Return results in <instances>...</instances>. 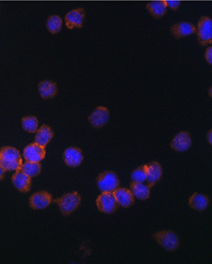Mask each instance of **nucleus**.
Segmentation results:
<instances>
[{
    "instance_id": "nucleus-1",
    "label": "nucleus",
    "mask_w": 212,
    "mask_h": 264,
    "mask_svg": "<svg viewBox=\"0 0 212 264\" xmlns=\"http://www.w3.org/2000/svg\"><path fill=\"white\" fill-rule=\"evenodd\" d=\"M22 165V159L18 149L11 146L0 149V167L5 171H19Z\"/></svg>"
},
{
    "instance_id": "nucleus-2",
    "label": "nucleus",
    "mask_w": 212,
    "mask_h": 264,
    "mask_svg": "<svg viewBox=\"0 0 212 264\" xmlns=\"http://www.w3.org/2000/svg\"><path fill=\"white\" fill-rule=\"evenodd\" d=\"M54 202L59 206L62 215L69 216L80 205L81 197L78 192L72 191L64 194L60 198H56Z\"/></svg>"
},
{
    "instance_id": "nucleus-3",
    "label": "nucleus",
    "mask_w": 212,
    "mask_h": 264,
    "mask_svg": "<svg viewBox=\"0 0 212 264\" xmlns=\"http://www.w3.org/2000/svg\"><path fill=\"white\" fill-rule=\"evenodd\" d=\"M152 237L158 244L169 252H174L180 247V238L178 235L169 230L160 231L152 235Z\"/></svg>"
},
{
    "instance_id": "nucleus-4",
    "label": "nucleus",
    "mask_w": 212,
    "mask_h": 264,
    "mask_svg": "<svg viewBox=\"0 0 212 264\" xmlns=\"http://www.w3.org/2000/svg\"><path fill=\"white\" fill-rule=\"evenodd\" d=\"M97 186L101 192H113L120 186V180L113 171H105L97 178Z\"/></svg>"
},
{
    "instance_id": "nucleus-5",
    "label": "nucleus",
    "mask_w": 212,
    "mask_h": 264,
    "mask_svg": "<svg viewBox=\"0 0 212 264\" xmlns=\"http://www.w3.org/2000/svg\"><path fill=\"white\" fill-rule=\"evenodd\" d=\"M198 40L202 45H210L212 42V20L208 17H202L196 28Z\"/></svg>"
},
{
    "instance_id": "nucleus-6",
    "label": "nucleus",
    "mask_w": 212,
    "mask_h": 264,
    "mask_svg": "<svg viewBox=\"0 0 212 264\" xmlns=\"http://www.w3.org/2000/svg\"><path fill=\"white\" fill-rule=\"evenodd\" d=\"M96 205L98 209L105 215H112L118 208V204L112 192H102L98 196Z\"/></svg>"
},
{
    "instance_id": "nucleus-7",
    "label": "nucleus",
    "mask_w": 212,
    "mask_h": 264,
    "mask_svg": "<svg viewBox=\"0 0 212 264\" xmlns=\"http://www.w3.org/2000/svg\"><path fill=\"white\" fill-rule=\"evenodd\" d=\"M110 119V113L108 109L99 106L94 110L89 117V122L91 126L97 129L104 127Z\"/></svg>"
},
{
    "instance_id": "nucleus-8",
    "label": "nucleus",
    "mask_w": 212,
    "mask_h": 264,
    "mask_svg": "<svg viewBox=\"0 0 212 264\" xmlns=\"http://www.w3.org/2000/svg\"><path fill=\"white\" fill-rule=\"evenodd\" d=\"M53 199L50 192L41 190L34 193L29 199V205L33 209H45L52 203Z\"/></svg>"
},
{
    "instance_id": "nucleus-9",
    "label": "nucleus",
    "mask_w": 212,
    "mask_h": 264,
    "mask_svg": "<svg viewBox=\"0 0 212 264\" xmlns=\"http://www.w3.org/2000/svg\"><path fill=\"white\" fill-rule=\"evenodd\" d=\"M191 145H192L191 135L186 131H182L178 135H176L171 142V148L173 150L181 153L187 151Z\"/></svg>"
},
{
    "instance_id": "nucleus-10",
    "label": "nucleus",
    "mask_w": 212,
    "mask_h": 264,
    "mask_svg": "<svg viewBox=\"0 0 212 264\" xmlns=\"http://www.w3.org/2000/svg\"><path fill=\"white\" fill-rule=\"evenodd\" d=\"M46 156L45 147L40 146L38 143H31L25 147L23 151V157L26 162L40 163Z\"/></svg>"
},
{
    "instance_id": "nucleus-11",
    "label": "nucleus",
    "mask_w": 212,
    "mask_h": 264,
    "mask_svg": "<svg viewBox=\"0 0 212 264\" xmlns=\"http://www.w3.org/2000/svg\"><path fill=\"white\" fill-rule=\"evenodd\" d=\"M85 20V11L82 8L69 12L65 17V23L68 29L81 28Z\"/></svg>"
},
{
    "instance_id": "nucleus-12",
    "label": "nucleus",
    "mask_w": 212,
    "mask_h": 264,
    "mask_svg": "<svg viewBox=\"0 0 212 264\" xmlns=\"http://www.w3.org/2000/svg\"><path fill=\"white\" fill-rule=\"evenodd\" d=\"M64 161L65 164L70 167H77L83 162V154L79 148L69 147L64 151Z\"/></svg>"
},
{
    "instance_id": "nucleus-13",
    "label": "nucleus",
    "mask_w": 212,
    "mask_h": 264,
    "mask_svg": "<svg viewBox=\"0 0 212 264\" xmlns=\"http://www.w3.org/2000/svg\"><path fill=\"white\" fill-rule=\"evenodd\" d=\"M163 171L160 164L157 162H152L149 165H146V175L147 183L150 186H155L161 179Z\"/></svg>"
},
{
    "instance_id": "nucleus-14",
    "label": "nucleus",
    "mask_w": 212,
    "mask_h": 264,
    "mask_svg": "<svg viewBox=\"0 0 212 264\" xmlns=\"http://www.w3.org/2000/svg\"><path fill=\"white\" fill-rule=\"evenodd\" d=\"M196 33V27L191 22L182 21L174 24L171 27V34L176 38L180 39Z\"/></svg>"
},
{
    "instance_id": "nucleus-15",
    "label": "nucleus",
    "mask_w": 212,
    "mask_h": 264,
    "mask_svg": "<svg viewBox=\"0 0 212 264\" xmlns=\"http://www.w3.org/2000/svg\"><path fill=\"white\" fill-rule=\"evenodd\" d=\"M12 182L14 186L23 193L28 192L31 189L32 186V181H31V177L27 176L26 174H24L22 171H16V173L12 177Z\"/></svg>"
},
{
    "instance_id": "nucleus-16",
    "label": "nucleus",
    "mask_w": 212,
    "mask_h": 264,
    "mask_svg": "<svg viewBox=\"0 0 212 264\" xmlns=\"http://www.w3.org/2000/svg\"><path fill=\"white\" fill-rule=\"evenodd\" d=\"M112 193L118 205H121L122 207H130L134 204V195L131 189L118 187Z\"/></svg>"
},
{
    "instance_id": "nucleus-17",
    "label": "nucleus",
    "mask_w": 212,
    "mask_h": 264,
    "mask_svg": "<svg viewBox=\"0 0 212 264\" xmlns=\"http://www.w3.org/2000/svg\"><path fill=\"white\" fill-rule=\"evenodd\" d=\"M189 206L198 212H203L205 210L209 205V198L205 194L196 192L194 193L188 201Z\"/></svg>"
},
{
    "instance_id": "nucleus-18",
    "label": "nucleus",
    "mask_w": 212,
    "mask_h": 264,
    "mask_svg": "<svg viewBox=\"0 0 212 264\" xmlns=\"http://www.w3.org/2000/svg\"><path fill=\"white\" fill-rule=\"evenodd\" d=\"M38 89H39L40 96L44 99L53 98L58 92V88H57L56 83L50 81V80L40 82L38 86Z\"/></svg>"
},
{
    "instance_id": "nucleus-19",
    "label": "nucleus",
    "mask_w": 212,
    "mask_h": 264,
    "mask_svg": "<svg viewBox=\"0 0 212 264\" xmlns=\"http://www.w3.org/2000/svg\"><path fill=\"white\" fill-rule=\"evenodd\" d=\"M147 10L153 18L161 19L166 15L168 7L166 5V1H164V0L151 1L147 5Z\"/></svg>"
},
{
    "instance_id": "nucleus-20",
    "label": "nucleus",
    "mask_w": 212,
    "mask_h": 264,
    "mask_svg": "<svg viewBox=\"0 0 212 264\" xmlns=\"http://www.w3.org/2000/svg\"><path fill=\"white\" fill-rule=\"evenodd\" d=\"M52 137H53L52 129L48 125H43L36 132L35 142L40 146L46 147L51 142Z\"/></svg>"
},
{
    "instance_id": "nucleus-21",
    "label": "nucleus",
    "mask_w": 212,
    "mask_h": 264,
    "mask_svg": "<svg viewBox=\"0 0 212 264\" xmlns=\"http://www.w3.org/2000/svg\"><path fill=\"white\" fill-rule=\"evenodd\" d=\"M132 193L137 199L145 201L148 200L151 195V186L145 185L144 183H131Z\"/></svg>"
},
{
    "instance_id": "nucleus-22",
    "label": "nucleus",
    "mask_w": 212,
    "mask_h": 264,
    "mask_svg": "<svg viewBox=\"0 0 212 264\" xmlns=\"http://www.w3.org/2000/svg\"><path fill=\"white\" fill-rule=\"evenodd\" d=\"M24 174L27 176L36 177L38 176L40 173L41 170V166L40 163H33V162H26L22 165L21 169H20Z\"/></svg>"
},
{
    "instance_id": "nucleus-23",
    "label": "nucleus",
    "mask_w": 212,
    "mask_h": 264,
    "mask_svg": "<svg viewBox=\"0 0 212 264\" xmlns=\"http://www.w3.org/2000/svg\"><path fill=\"white\" fill-rule=\"evenodd\" d=\"M22 128L28 133H36L39 129V120L35 117H25L21 119Z\"/></svg>"
},
{
    "instance_id": "nucleus-24",
    "label": "nucleus",
    "mask_w": 212,
    "mask_h": 264,
    "mask_svg": "<svg viewBox=\"0 0 212 264\" xmlns=\"http://www.w3.org/2000/svg\"><path fill=\"white\" fill-rule=\"evenodd\" d=\"M62 25H63V22L59 16L53 15L47 20V28L51 34H58L62 29Z\"/></svg>"
},
{
    "instance_id": "nucleus-25",
    "label": "nucleus",
    "mask_w": 212,
    "mask_h": 264,
    "mask_svg": "<svg viewBox=\"0 0 212 264\" xmlns=\"http://www.w3.org/2000/svg\"><path fill=\"white\" fill-rule=\"evenodd\" d=\"M146 179V165L137 167L132 173V181L134 183H145Z\"/></svg>"
},
{
    "instance_id": "nucleus-26",
    "label": "nucleus",
    "mask_w": 212,
    "mask_h": 264,
    "mask_svg": "<svg viewBox=\"0 0 212 264\" xmlns=\"http://www.w3.org/2000/svg\"><path fill=\"white\" fill-rule=\"evenodd\" d=\"M166 5L171 10L177 11L181 6V1H174V0H167Z\"/></svg>"
},
{
    "instance_id": "nucleus-27",
    "label": "nucleus",
    "mask_w": 212,
    "mask_h": 264,
    "mask_svg": "<svg viewBox=\"0 0 212 264\" xmlns=\"http://www.w3.org/2000/svg\"><path fill=\"white\" fill-rule=\"evenodd\" d=\"M204 57H205V61L207 62V64L211 65L212 64V47H207L205 50V54H204Z\"/></svg>"
},
{
    "instance_id": "nucleus-28",
    "label": "nucleus",
    "mask_w": 212,
    "mask_h": 264,
    "mask_svg": "<svg viewBox=\"0 0 212 264\" xmlns=\"http://www.w3.org/2000/svg\"><path fill=\"white\" fill-rule=\"evenodd\" d=\"M212 132L211 130H209L208 131V133H207V136H206V137H207V141H208V143L211 145L212 144Z\"/></svg>"
},
{
    "instance_id": "nucleus-29",
    "label": "nucleus",
    "mask_w": 212,
    "mask_h": 264,
    "mask_svg": "<svg viewBox=\"0 0 212 264\" xmlns=\"http://www.w3.org/2000/svg\"><path fill=\"white\" fill-rule=\"evenodd\" d=\"M5 176V170L0 167V181Z\"/></svg>"
},
{
    "instance_id": "nucleus-30",
    "label": "nucleus",
    "mask_w": 212,
    "mask_h": 264,
    "mask_svg": "<svg viewBox=\"0 0 212 264\" xmlns=\"http://www.w3.org/2000/svg\"><path fill=\"white\" fill-rule=\"evenodd\" d=\"M209 95L211 96V88H209Z\"/></svg>"
}]
</instances>
